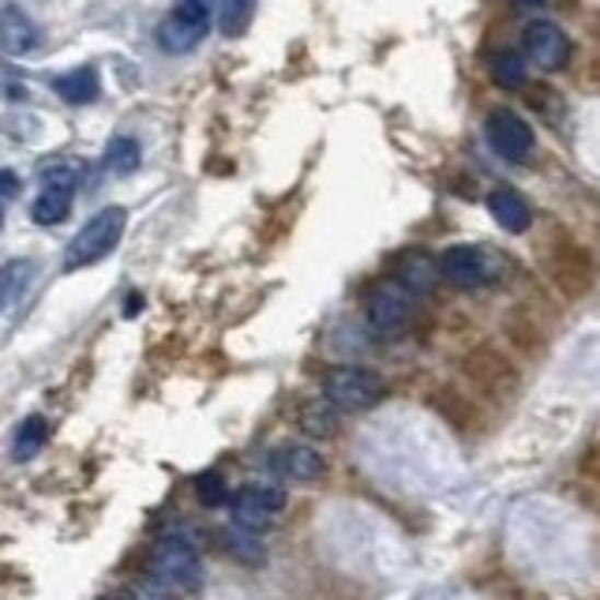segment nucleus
<instances>
[{
	"instance_id": "1",
	"label": "nucleus",
	"mask_w": 600,
	"mask_h": 600,
	"mask_svg": "<svg viewBox=\"0 0 600 600\" xmlns=\"http://www.w3.org/2000/svg\"><path fill=\"white\" fill-rule=\"evenodd\" d=\"M125 226H128V210L125 207H105L99 215L91 218L79 233L68 241L65 249V270H83V267H94L102 263L105 255L120 244L125 236Z\"/></svg>"
},
{
	"instance_id": "2",
	"label": "nucleus",
	"mask_w": 600,
	"mask_h": 600,
	"mask_svg": "<svg viewBox=\"0 0 600 600\" xmlns=\"http://www.w3.org/2000/svg\"><path fill=\"white\" fill-rule=\"evenodd\" d=\"M544 270H549L552 286L570 300L586 297L589 289L597 286L593 255H589L575 236H567V233H559L555 241H549V249H544Z\"/></svg>"
},
{
	"instance_id": "3",
	"label": "nucleus",
	"mask_w": 600,
	"mask_h": 600,
	"mask_svg": "<svg viewBox=\"0 0 600 600\" xmlns=\"http://www.w3.org/2000/svg\"><path fill=\"white\" fill-rule=\"evenodd\" d=\"M462 376L470 379L481 394H488V399H510V394L522 386V372H518L515 360H510L503 349L488 346V342L465 353Z\"/></svg>"
},
{
	"instance_id": "4",
	"label": "nucleus",
	"mask_w": 600,
	"mask_h": 600,
	"mask_svg": "<svg viewBox=\"0 0 600 600\" xmlns=\"http://www.w3.org/2000/svg\"><path fill=\"white\" fill-rule=\"evenodd\" d=\"M150 578L162 581L170 589H199L203 581V559L196 552V544L188 536H162L154 544V555H150Z\"/></svg>"
},
{
	"instance_id": "5",
	"label": "nucleus",
	"mask_w": 600,
	"mask_h": 600,
	"mask_svg": "<svg viewBox=\"0 0 600 600\" xmlns=\"http://www.w3.org/2000/svg\"><path fill=\"white\" fill-rule=\"evenodd\" d=\"M323 399H331L342 413L372 409V405L383 399V379H379L372 368H357V365L331 368L323 379Z\"/></svg>"
},
{
	"instance_id": "6",
	"label": "nucleus",
	"mask_w": 600,
	"mask_h": 600,
	"mask_svg": "<svg viewBox=\"0 0 600 600\" xmlns=\"http://www.w3.org/2000/svg\"><path fill=\"white\" fill-rule=\"evenodd\" d=\"M210 34L207 0H181L162 23H158V46L165 53H192Z\"/></svg>"
},
{
	"instance_id": "7",
	"label": "nucleus",
	"mask_w": 600,
	"mask_h": 600,
	"mask_svg": "<svg viewBox=\"0 0 600 600\" xmlns=\"http://www.w3.org/2000/svg\"><path fill=\"white\" fill-rule=\"evenodd\" d=\"M484 136H488L492 150L503 158V162H529L536 150V136L529 128V120L518 117L515 109H492L484 117Z\"/></svg>"
},
{
	"instance_id": "8",
	"label": "nucleus",
	"mask_w": 600,
	"mask_h": 600,
	"mask_svg": "<svg viewBox=\"0 0 600 600\" xmlns=\"http://www.w3.org/2000/svg\"><path fill=\"white\" fill-rule=\"evenodd\" d=\"M439 275L458 289H481L496 278V255L476 244H454L439 255Z\"/></svg>"
},
{
	"instance_id": "9",
	"label": "nucleus",
	"mask_w": 600,
	"mask_h": 600,
	"mask_svg": "<svg viewBox=\"0 0 600 600\" xmlns=\"http://www.w3.org/2000/svg\"><path fill=\"white\" fill-rule=\"evenodd\" d=\"M365 315L368 323L379 326V331H402L413 315V289L405 281H379L372 286V293L365 300Z\"/></svg>"
},
{
	"instance_id": "10",
	"label": "nucleus",
	"mask_w": 600,
	"mask_h": 600,
	"mask_svg": "<svg viewBox=\"0 0 600 600\" xmlns=\"http://www.w3.org/2000/svg\"><path fill=\"white\" fill-rule=\"evenodd\" d=\"M286 507V492L275 488V484H249L241 488L233 499H229V510H233V522L244 529H267Z\"/></svg>"
},
{
	"instance_id": "11",
	"label": "nucleus",
	"mask_w": 600,
	"mask_h": 600,
	"mask_svg": "<svg viewBox=\"0 0 600 600\" xmlns=\"http://www.w3.org/2000/svg\"><path fill=\"white\" fill-rule=\"evenodd\" d=\"M570 38L559 31L555 23L549 20H536L526 26V57L533 60L536 68H544V72H563V68L570 65Z\"/></svg>"
},
{
	"instance_id": "12",
	"label": "nucleus",
	"mask_w": 600,
	"mask_h": 600,
	"mask_svg": "<svg viewBox=\"0 0 600 600\" xmlns=\"http://www.w3.org/2000/svg\"><path fill=\"white\" fill-rule=\"evenodd\" d=\"M270 470H275L281 481H293V484H315L320 476L326 473V462L320 450L312 447H278L275 454H270Z\"/></svg>"
},
{
	"instance_id": "13",
	"label": "nucleus",
	"mask_w": 600,
	"mask_h": 600,
	"mask_svg": "<svg viewBox=\"0 0 600 600\" xmlns=\"http://www.w3.org/2000/svg\"><path fill=\"white\" fill-rule=\"evenodd\" d=\"M488 215L496 218L499 229H507V233H526L529 226H533V210H529L526 196H518L515 188H496L488 196Z\"/></svg>"
},
{
	"instance_id": "14",
	"label": "nucleus",
	"mask_w": 600,
	"mask_h": 600,
	"mask_svg": "<svg viewBox=\"0 0 600 600\" xmlns=\"http://www.w3.org/2000/svg\"><path fill=\"white\" fill-rule=\"evenodd\" d=\"M428 402L454 431H470L476 428V420H481V409H476L462 391H454V386H436V394H431Z\"/></svg>"
},
{
	"instance_id": "15",
	"label": "nucleus",
	"mask_w": 600,
	"mask_h": 600,
	"mask_svg": "<svg viewBox=\"0 0 600 600\" xmlns=\"http://www.w3.org/2000/svg\"><path fill=\"white\" fill-rule=\"evenodd\" d=\"M38 46V26L31 23V15H23L20 8H4L0 15V49L8 57H23Z\"/></svg>"
},
{
	"instance_id": "16",
	"label": "nucleus",
	"mask_w": 600,
	"mask_h": 600,
	"mask_svg": "<svg viewBox=\"0 0 600 600\" xmlns=\"http://www.w3.org/2000/svg\"><path fill=\"white\" fill-rule=\"evenodd\" d=\"M53 91H57L68 105H91L94 99H99L102 83H99V72H94L91 65H79L68 76H60L57 83H53Z\"/></svg>"
},
{
	"instance_id": "17",
	"label": "nucleus",
	"mask_w": 600,
	"mask_h": 600,
	"mask_svg": "<svg viewBox=\"0 0 600 600\" xmlns=\"http://www.w3.org/2000/svg\"><path fill=\"white\" fill-rule=\"evenodd\" d=\"M399 278L413 289V293H425V289L436 286L443 275H439V259H431L425 252H405L399 259Z\"/></svg>"
},
{
	"instance_id": "18",
	"label": "nucleus",
	"mask_w": 600,
	"mask_h": 600,
	"mask_svg": "<svg viewBox=\"0 0 600 600\" xmlns=\"http://www.w3.org/2000/svg\"><path fill=\"white\" fill-rule=\"evenodd\" d=\"M34 270L38 267H34L31 259H8L4 267H0V312H8L15 300H23V293L34 281Z\"/></svg>"
},
{
	"instance_id": "19",
	"label": "nucleus",
	"mask_w": 600,
	"mask_h": 600,
	"mask_svg": "<svg viewBox=\"0 0 600 600\" xmlns=\"http://www.w3.org/2000/svg\"><path fill=\"white\" fill-rule=\"evenodd\" d=\"M72 210V188H60V184H42V196L34 199L31 218L38 226H57Z\"/></svg>"
},
{
	"instance_id": "20",
	"label": "nucleus",
	"mask_w": 600,
	"mask_h": 600,
	"mask_svg": "<svg viewBox=\"0 0 600 600\" xmlns=\"http://www.w3.org/2000/svg\"><path fill=\"white\" fill-rule=\"evenodd\" d=\"M46 439H49V420L46 417H26L12 439V458L15 462H31V458L46 447Z\"/></svg>"
},
{
	"instance_id": "21",
	"label": "nucleus",
	"mask_w": 600,
	"mask_h": 600,
	"mask_svg": "<svg viewBox=\"0 0 600 600\" xmlns=\"http://www.w3.org/2000/svg\"><path fill=\"white\" fill-rule=\"evenodd\" d=\"M139 162H143V150H139L136 139H128V136L109 139V147H105V154H102V165L109 173H117V176L136 173Z\"/></svg>"
},
{
	"instance_id": "22",
	"label": "nucleus",
	"mask_w": 600,
	"mask_h": 600,
	"mask_svg": "<svg viewBox=\"0 0 600 600\" xmlns=\"http://www.w3.org/2000/svg\"><path fill=\"white\" fill-rule=\"evenodd\" d=\"M86 165L79 162V158H46V162L38 165V181L42 184H60V188H76L79 181H83Z\"/></svg>"
},
{
	"instance_id": "23",
	"label": "nucleus",
	"mask_w": 600,
	"mask_h": 600,
	"mask_svg": "<svg viewBox=\"0 0 600 600\" xmlns=\"http://www.w3.org/2000/svg\"><path fill=\"white\" fill-rule=\"evenodd\" d=\"M338 405H334L331 399H323V402H312L304 409V417H300V428L308 431V436H320V439H326V436H334L338 431Z\"/></svg>"
},
{
	"instance_id": "24",
	"label": "nucleus",
	"mask_w": 600,
	"mask_h": 600,
	"mask_svg": "<svg viewBox=\"0 0 600 600\" xmlns=\"http://www.w3.org/2000/svg\"><path fill=\"white\" fill-rule=\"evenodd\" d=\"M255 15V0H222L218 4V26H222L226 38H241L249 31Z\"/></svg>"
},
{
	"instance_id": "25",
	"label": "nucleus",
	"mask_w": 600,
	"mask_h": 600,
	"mask_svg": "<svg viewBox=\"0 0 600 600\" xmlns=\"http://www.w3.org/2000/svg\"><path fill=\"white\" fill-rule=\"evenodd\" d=\"M492 79H496L499 86H507V91H518V86H526V60L518 57V53H496Z\"/></svg>"
},
{
	"instance_id": "26",
	"label": "nucleus",
	"mask_w": 600,
	"mask_h": 600,
	"mask_svg": "<svg viewBox=\"0 0 600 600\" xmlns=\"http://www.w3.org/2000/svg\"><path fill=\"white\" fill-rule=\"evenodd\" d=\"M226 549L236 555L241 563H259L263 559V544L255 541V529H244V526H236L226 533Z\"/></svg>"
},
{
	"instance_id": "27",
	"label": "nucleus",
	"mask_w": 600,
	"mask_h": 600,
	"mask_svg": "<svg viewBox=\"0 0 600 600\" xmlns=\"http://www.w3.org/2000/svg\"><path fill=\"white\" fill-rule=\"evenodd\" d=\"M196 499L203 503V507H222V503L229 499L222 473H203V476H196Z\"/></svg>"
},
{
	"instance_id": "28",
	"label": "nucleus",
	"mask_w": 600,
	"mask_h": 600,
	"mask_svg": "<svg viewBox=\"0 0 600 600\" xmlns=\"http://www.w3.org/2000/svg\"><path fill=\"white\" fill-rule=\"evenodd\" d=\"M507 334H510V342H515L522 353H536L544 346V331L541 326H533V323H518V320H510L507 323Z\"/></svg>"
},
{
	"instance_id": "29",
	"label": "nucleus",
	"mask_w": 600,
	"mask_h": 600,
	"mask_svg": "<svg viewBox=\"0 0 600 600\" xmlns=\"http://www.w3.org/2000/svg\"><path fill=\"white\" fill-rule=\"evenodd\" d=\"M23 192V181L12 170H0V199H15Z\"/></svg>"
},
{
	"instance_id": "30",
	"label": "nucleus",
	"mask_w": 600,
	"mask_h": 600,
	"mask_svg": "<svg viewBox=\"0 0 600 600\" xmlns=\"http://www.w3.org/2000/svg\"><path fill=\"white\" fill-rule=\"evenodd\" d=\"M139 312H143V297L131 293V297H128V304H125V315H139Z\"/></svg>"
},
{
	"instance_id": "31",
	"label": "nucleus",
	"mask_w": 600,
	"mask_h": 600,
	"mask_svg": "<svg viewBox=\"0 0 600 600\" xmlns=\"http://www.w3.org/2000/svg\"><path fill=\"white\" fill-rule=\"evenodd\" d=\"M522 4H529V8H536V4H544V0H522Z\"/></svg>"
},
{
	"instance_id": "32",
	"label": "nucleus",
	"mask_w": 600,
	"mask_h": 600,
	"mask_svg": "<svg viewBox=\"0 0 600 600\" xmlns=\"http://www.w3.org/2000/svg\"><path fill=\"white\" fill-rule=\"evenodd\" d=\"M0 222H4V210H0Z\"/></svg>"
}]
</instances>
